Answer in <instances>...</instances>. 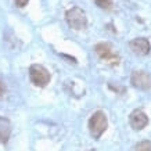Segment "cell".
<instances>
[{
    "instance_id": "1",
    "label": "cell",
    "mask_w": 151,
    "mask_h": 151,
    "mask_svg": "<svg viewBox=\"0 0 151 151\" xmlns=\"http://www.w3.org/2000/svg\"><path fill=\"white\" fill-rule=\"evenodd\" d=\"M65 19H67V22H68L69 28H72V29H85L87 25V18H86V14L83 11L82 9H79V7H72V9H69L65 14Z\"/></svg>"
},
{
    "instance_id": "2",
    "label": "cell",
    "mask_w": 151,
    "mask_h": 151,
    "mask_svg": "<svg viewBox=\"0 0 151 151\" xmlns=\"http://www.w3.org/2000/svg\"><path fill=\"white\" fill-rule=\"evenodd\" d=\"M107 125H108V121H107V116L103 111H96L94 114L92 115V118L89 121V129H90V133L94 139H100L101 134L105 132L107 129Z\"/></svg>"
},
{
    "instance_id": "3",
    "label": "cell",
    "mask_w": 151,
    "mask_h": 151,
    "mask_svg": "<svg viewBox=\"0 0 151 151\" xmlns=\"http://www.w3.org/2000/svg\"><path fill=\"white\" fill-rule=\"evenodd\" d=\"M29 78L31 82L37 87H46L50 82V72L43 65L33 64L29 68Z\"/></svg>"
},
{
    "instance_id": "4",
    "label": "cell",
    "mask_w": 151,
    "mask_h": 151,
    "mask_svg": "<svg viewBox=\"0 0 151 151\" xmlns=\"http://www.w3.org/2000/svg\"><path fill=\"white\" fill-rule=\"evenodd\" d=\"M130 82L136 89L140 90H150L151 89V75L146 71H134L132 73Z\"/></svg>"
},
{
    "instance_id": "5",
    "label": "cell",
    "mask_w": 151,
    "mask_h": 151,
    "mask_svg": "<svg viewBox=\"0 0 151 151\" xmlns=\"http://www.w3.org/2000/svg\"><path fill=\"white\" fill-rule=\"evenodd\" d=\"M129 122L134 130H142L148 124V118L142 110H134L129 116Z\"/></svg>"
},
{
    "instance_id": "6",
    "label": "cell",
    "mask_w": 151,
    "mask_h": 151,
    "mask_svg": "<svg viewBox=\"0 0 151 151\" xmlns=\"http://www.w3.org/2000/svg\"><path fill=\"white\" fill-rule=\"evenodd\" d=\"M130 50L136 55H147L151 50L150 42L146 37H137L130 42Z\"/></svg>"
},
{
    "instance_id": "7",
    "label": "cell",
    "mask_w": 151,
    "mask_h": 151,
    "mask_svg": "<svg viewBox=\"0 0 151 151\" xmlns=\"http://www.w3.org/2000/svg\"><path fill=\"white\" fill-rule=\"evenodd\" d=\"M94 51L103 60H112L114 63L118 64V55H114L111 45H108V43H99V45H96L94 46Z\"/></svg>"
},
{
    "instance_id": "8",
    "label": "cell",
    "mask_w": 151,
    "mask_h": 151,
    "mask_svg": "<svg viewBox=\"0 0 151 151\" xmlns=\"http://www.w3.org/2000/svg\"><path fill=\"white\" fill-rule=\"evenodd\" d=\"M10 133H11V124L10 121L4 116H0V143H6L9 142L10 139Z\"/></svg>"
},
{
    "instance_id": "9",
    "label": "cell",
    "mask_w": 151,
    "mask_h": 151,
    "mask_svg": "<svg viewBox=\"0 0 151 151\" xmlns=\"http://www.w3.org/2000/svg\"><path fill=\"white\" fill-rule=\"evenodd\" d=\"M134 150L136 151H151V142L144 140V142L137 143L136 147H134Z\"/></svg>"
},
{
    "instance_id": "10",
    "label": "cell",
    "mask_w": 151,
    "mask_h": 151,
    "mask_svg": "<svg viewBox=\"0 0 151 151\" xmlns=\"http://www.w3.org/2000/svg\"><path fill=\"white\" fill-rule=\"evenodd\" d=\"M94 1L103 10H110L112 7V0H94Z\"/></svg>"
},
{
    "instance_id": "11",
    "label": "cell",
    "mask_w": 151,
    "mask_h": 151,
    "mask_svg": "<svg viewBox=\"0 0 151 151\" xmlns=\"http://www.w3.org/2000/svg\"><path fill=\"white\" fill-rule=\"evenodd\" d=\"M14 1H15V6H17V7H25L29 0H14Z\"/></svg>"
},
{
    "instance_id": "12",
    "label": "cell",
    "mask_w": 151,
    "mask_h": 151,
    "mask_svg": "<svg viewBox=\"0 0 151 151\" xmlns=\"http://www.w3.org/2000/svg\"><path fill=\"white\" fill-rule=\"evenodd\" d=\"M3 93H4V86H3V83L0 82V96H1Z\"/></svg>"
}]
</instances>
